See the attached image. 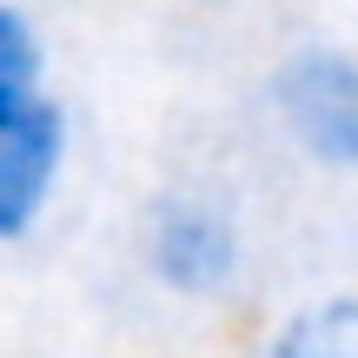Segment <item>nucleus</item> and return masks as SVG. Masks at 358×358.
Segmentation results:
<instances>
[{"label":"nucleus","instance_id":"obj_5","mask_svg":"<svg viewBox=\"0 0 358 358\" xmlns=\"http://www.w3.org/2000/svg\"><path fill=\"white\" fill-rule=\"evenodd\" d=\"M173 7H192V13H226V7H245V0H173Z\"/></svg>","mask_w":358,"mask_h":358},{"label":"nucleus","instance_id":"obj_3","mask_svg":"<svg viewBox=\"0 0 358 358\" xmlns=\"http://www.w3.org/2000/svg\"><path fill=\"white\" fill-rule=\"evenodd\" d=\"M272 140L312 173L358 179V53L345 40H292L259 73Z\"/></svg>","mask_w":358,"mask_h":358},{"label":"nucleus","instance_id":"obj_4","mask_svg":"<svg viewBox=\"0 0 358 358\" xmlns=\"http://www.w3.org/2000/svg\"><path fill=\"white\" fill-rule=\"evenodd\" d=\"M252 358H358V292H312L259 332Z\"/></svg>","mask_w":358,"mask_h":358},{"label":"nucleus","instance_id":"obj_2","mask_svg":"<svg viewBox=\"0 0 358 358\" xmlns=\"http://www.w3.org/2000/svg\"><path fill=\"white\" fill-rule=\"evenodd\" d=\"M252 245L232 192L206 179H166L133 213V272L153 285L166 306L213 312L245 285Z\"/></svg>","mask_w":358,"mask_h":358},{"label":"nucleus","instance_id":"obj_1","mask_svg":"<svg viewBox=\"0 0 358 358\" xmlns=\"http://www.w3.org/2000/svg\"><path fill=\"white\" fill-rule=\"evenodd\" d=\"M80 120L53 80L47 27L0 0V252L40 239L73 179Z\"/></svg>","mask_w":358,"mask_h":358}]
</instances>
